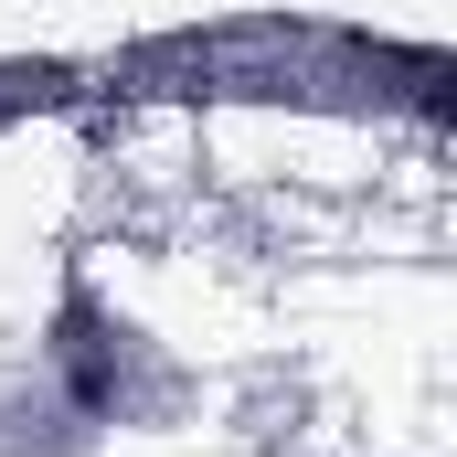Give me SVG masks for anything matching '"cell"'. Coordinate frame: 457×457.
Segmentation results:
<instances>
[{"instance_id": "3957f363", "label": "cell", "mask_w": 457, "mask_h": 457, "mask_svg": "<svg viewBox=\"0 0 457 457\" xmlns=\"http://www.w3.org/2000/svg\"><path fill=\"white\" fill-rule=\"evenodd\" d=\"M54 107H86V64H0V128H21V117H54Z\"/></svg>"}, {"instance_id": "7a4b0ae2", "label": "cell", "mask_w": 457, "mask_h": 457, "mask_svg": "<svg viewBox=\"0 0 457 457\" xmlns=\"http://www.w3.org/2000/svg\"><path fill=\"white\" fill-rule=\"evenodd\" d=\"M181 404V372L149 351L138 320H117L86 277H64L54 298V330H43V361H32V415L54 426V457H75L107 426H160Z\"/></svg>"}, {"instance_id": "6da1fadb", "label": "cell", "mask_w": 457, "mask_h": 457, "mask_svg": "<svg viewBox=\"0 0 457 457\" xmlns=\"http://www.w3.org/2000/svg\"><path fill=\"white\" fill-rule=\"evenodd\" d=\"M86 96H160V107H320V117H436L447 107V54L436 43H383L309 11H234L149 32L107 64H86Z\"/></svg>"}]
</instances>
